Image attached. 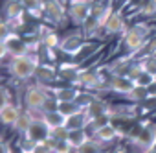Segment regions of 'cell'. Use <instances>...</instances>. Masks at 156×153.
I'll return each instance as SVG.
<instances>
[{"label":"cell","mask_w":156,"mask_h":153,"mask_svg":"<svg viewBox=\"0 0 156 153\" xmlns=\"http://www.w3.org/2000/svg\"><path fill=\"white\" fill-rule=\"evenodd\" d=\"M141 63V66L149 72V74H152V76H156V55H151V57H145L143 61H140Z\"/></svg>","instance_id":"cell-31"},{"label":"cell","mask_w":156,"mask_h":153,"mask_svg":"<svg viewBox=\"0 0 156 153\" xmlns=\"http://www.w3.org/2000/svg\"><path fill=\"white\" fill-rule=\"evenodd\" d=\"M53 153H72V146L68 144V140H50Z\"/></svg>","instance_id":"cell-28"},{"label":"cell","mask_w":156,"mask_h":153,"mask_svg":"<svg viewBox=\"0 0 156 153\" xmlns=\"http://www.w3.org/2000/svg\"><path fill=\"white\" fill-rule=\"evenodd\" d=\"M66 140L72 146V149L75 151V149H79L83 144H87L90 140V136H88L87 129H72V131H68V138Z\"/></svg>","instance_id":"cell-17"},{"label":"cell","mask_w":156,"mask_h":153,"mask_svg":"<svg viewBox=\"0 0 156 153\" xmlns=\"http://www.w3.org/2000/svg\"><path fill=\"white\" fill-rule=\"evenodd\" d=\"M66 138H68V129H66V127H57V129H51L50 140H66Z\"/></svg>","instance_id":"cell-32"},{"label":"cell","mask_w":156,"mask_h":153,"mask_svg":"<svg viewBox=\"0 0 156 153\" xmlns=\"http://www.w3.org/2000/svg\"><path fill=\"white\" fill-rule=\"evenodd\" d=\"M81 96V91L77 87H55L53 98L59 102H77Z\"/></svg>","instance_id":"cell-13"},{"label":"cell","mask_w":156,"mask_h":153,"mask_svg":"<svg viewBox=\"0 0 156 153\" xmlns=\"http://www.w3.org/2000/svg\"><path fill=\"white\" fill-rule=\"evenodd\" d=\"M79 76H81V68L77 66L75 63L61 65V66L57 68V78H59V80H68V81H72V83H77Z\"/></svg>","instance_id":"cell-12"},{"label":"cell","mask_w":156,"mask_h":153,"mask_svg":"<svg viewBox=\"0 0 156 153\" xmlns=\"http://www.w3.org/2000/svg\"><path fill=\"white\" fill-rule=\"evenodd\" d=\"M134 142L140 147H143L145 151L156 147V124H145V125H141L140 131H138V135H136V138H134Z\"/></svg>","instance_id":"cell-7"},{"label":"cell","mask_w":156,"mask_h":153,"mask_svg":"<svg viewBox=\"0 0 156 153\" xmlns=\"http://www.w3.org/2000/svg\"><path fill=\"white\" fill-rule=\"evenodd\" d=\"M35 78L37 81L41 83H48V81H53L57 78V68L55 66H50V65H39L37 72H35Z\"/></svg>","instance_id":"cell-20"},{"label":"cell","mask_w":156,"mask_h":153,"mask_svg":"<svg viewBox=\"0 0 156 153\" xmlns=\"http://www.w3.org/2000/svg\"><path fill=\"white\" fill-rule=\"evenodd\" d=\"M57 111L62 113V114L68 118V116H72V114H75V113L83 111V107L77 103V102H59V100H57Z\"/></svg>","instance_id":"cell-24"},{"label":"cell","mask_w":156,"mask_h":153,"mask_svg":"<svg viewBox=\"0 0 156 153\" xmlns=\"http://www.w3.org/2000/svg\"><path fill=\"white\" fill-rule=\"evenodd\" d=\"M20 111H19V107H15L13 103H9L8 107H4L2 111H0V122H2L4 125H9V127H15V124L19 122V118H20Z\"/></svg>","instance_id":"cell-16"},{"label":"cell","mask_w":156,"mask_h":153,"mask_svg":"<svg viewBox=\"0 0 156 153\" xmlns=\"http://www.w3.org/2000/svg\"><path fill=\"white\" fill-rule=\"evenodd\" d=\"M88 124H92V118H90V114L83 109V111H79V113L68 116L64 127H66L68 131H72V129H85Z\"/></svg>","instance_id":"cell-11"},{"label":"cell","mask_w":156,"mask_h":153,"mask_svg":"<svg viewBox=\"0 0 156 153\" xmlns=\"http://www.w3.org/2000/svg\"><path fill=\"white\" fill-rule=\"evenodd\" d=\"M134 87H136V83L130 78H127V76H112V78L108 80V89L114 91V92H118V94L129 96Z\"/></svg>","instance_id":"cell-8"},{"label":"cell","mask_w":156,"mask_h":153,"mask_svg":"<svg viewBox=\"0 0 156 153\" xmlns=\"http://www.w3.org/2000/svg\"><path fill=\"white\" fill-rule=\"evenodd\" d=\"M129 100L132 102H143V100H149V89L147 87H141V85H136L132 89V92L127 96Z\"/></svg>","instance_id":"cell-26"},{"label":"cell","mask_w":156,"mask_h":153,"mask_svg":"<svg viewBox=\"0 0 156 153\" xmlns=\"http://www.w3.org/2000/svg\"><path fill=\"white\" fill-rule=\"evenodd\" d=\"M101 78H99V74L94 72V70H81V76H79V80H77V87H83V89H99L101 87Z\"/></svg>","instance_id":"cell-10"},{"label":"cell","mask_w":156,"mask_h":153,"mask_svg":"<svg viewBox=\"0 0 156 153\" xmlns=\"http://www.w3.org/2000/svg\"><path fill=\"white\" fill-rule=\"evenodd\" d=\"M44 15L51 22H62L66 17V9L59 0H46L44 2Z\"/></svg>","instance_id":"cell-9"},{"label":"cell","mask_w":156,"mask_h":153,"mask_svg":"<svg viewBox=\"0 0 156 153\" xmlns=\"http://www.w3.org/2000/svg\"><path fill=\"white\" fill-rule=\"evenodd\" d=\"M39 59L31 54H24V55H13L11 63H9V72L13 78L17 80H30L35 76L37 68H39Z\"/></svg>","instance_id":"cell-1"},{"label":"cell","mask_w":156,"mask_h":153,"mask_svg":"<svg viewBox=\"0 0 156 153\" xmlns=\"http://www.w3.org/2000/svg\"><path fill=\"white\" fill-rule=\"evenodd\" d=\"M59 2H61V0H59ZM68 2H73V0H68Z\"/></svg>","instance_id":"cell-42"},{"label":"cell","mask_w":156,"mask_h":153,"mask_svg":"<svg viewBox=\"0 0 156 153\" xmlns=\"http://www.w3.org/2000/svg\"><path fill=\"white\" fill-rule=\"evenodd\" d=\"M8 46H9V54H11V55H24V54H28L26 43H24L20 37H17V35H11V37H9Z\"/></svg>","instance_id":"cell-23"},{"label":"cell","mask_w":156,"mask_h":153,"mask_svg":"<svg viewBox=\"0 0 156 153\" xmlns=\"http://www.w3.org/2000/svg\"><path fill=\"white\" fill-rule=\"evenodd\" d=\"M147 33H149V28L143 26V24H136L129 30L123 32V44L127 50L130 52H140L143 48V44L147 43Z\"/></svg>","instance_id":"cell-2"},{"label":"cell","mask_w":156,"mask_h":153,"mask_svg":"<svg viewBox=\"0 0 156 153\" xmlns=\"http://www.w3.org/2000/svg\"><path fill=\"white\" fill-rule=\"evenodd\" d=\"M19 2L33 17H42L44 15V0H19Z\"/></svg>","instance_id":"cell-22"},{"label":"cell","mask_w":156,"mask_h":153,"mask_svg":"<svg viewBox=\"0 0 156 153\" xmlns=\"http://www.w3.org/2000/svg\"><path fill=\"white\" fill-rule=\"evenodd\" d=\"M33 120H35V116L31 114V111L22 113V114H20V118H19V122L15 124V129H17V131H20V133L24 135V133H26V129L30 127V124H31Z\"/></svg>","instance_id":"cell-25"},{"label":"cell","mask_w":156,"mask_h":153,"mask_svg":"<svg viewBox=\"0 0 156 153\" xmlns=\"http://www.w3.org/2000/svg\"><path fill=\"white\" fill-rule=\"evenodd\" d=\"M50 135H51V129H50V127L44 124V120L39 116V118H35V120L30 124V127H28L26 133H24V138L30 140L31 144H39V142L50 140Z\"/></svg>","instance_id":"cell-4"},{"label":"cell","mask_w":156,"mask_h":153,"mask_svg":"<svg viewBox=\"0 0 156 153\" xmlns=\"http://www.w3.org/2000/svg\"><path fill=\"white\" fill-rule=\"evenodd\" d=\"M42 43H44V46L48 48V50H53V48H59V44H61V41H59V37L53 33V32H50V33H46L44 37H42Z\"/></svg>","instance_id":"cell-30"},{"label":"cell","mask_w":156,"mask_h":153,"mask_svg":"<svg viewBox=\"0 0 156 153\" xmlns=\"http://www.w3.org/2000/svg\"><path fill=\"white\" fill-rule=\"evenodd\" d=\"M145 153H156V147H152V149H147Z\"/></svg>","instance_id":"cell-39"},{"label":"cell","mask_w":156,"mask_h":153,"mask_svg":"<svg viewBox=\"0 0 156 153\" xmlns=\"http://www.w3.org/2000/svg\"><path fill=\"white\" fill-rule=\"evenodd\" d=\"M11 35H13V33H11V28H9V24H8V22H2V21H0V41L8 43Z\"/></svg>","instance_id":"cell-34"},{"label":"cell","mask_w":156,"mask_h":153,"mask_svg":"<svg viewBox=\"0 0 156 153\" xmlns=\"http://www.w3.org/2000/svg\"><path fill=\"white\" fill-rule=\"evenodd\" d=\"M0 153H13V151H11V147H9L2 138H0Z\"/></svg>","instance_id":"cell-37"},{"label":"cell","mask_w":156,"mask_h":153,"mask_svg":"<svg viewBox=\"0 0 156 153\" xmlns=\"http://www.w3.org/2000/svg\"><path fill=\"white\" fill-rule=\"evenodd\" d=\"M94 136H96V140H99V142H112L116 136H119V131H118V127L110 122V124H107V125H101V127L94 129Z\"/></svg>","instance_id":"cell-14"},{"label":"cell","mask_w":156,"mask_h":153,"mask_svg":"<svg viewBox=\"0 0 156 153\" xmlns=\"http://www.w3.org/2000/svg\"><path fill=\"white\" fill-rule=\"evenodd\" d=\"M114 153H127V151H125V149H116Z\"/></svg>","instance_id":"cell-40"},{"label":"cell","mask_w":156,"mask_h":153,"mask_svg":"<svg viewBox=\"0 0 156 153\" xmlns=\"http://www.w3.org/2000/svg\"><path fill=\"white\" fill-rule=\"evenodd\" d=\"M99 144L101 142H98V140H88L87 144H83L79 149H75V153H101V147H99Z\"/></svg>","instance_id":"cell-27"},{"label":"cell","mask_w":156,"mask_h":153,"mask_svg":"<svg viewBox=\"0 0 156 153\" xmlns=\"http://www.w3.org/2000/svg\"><path fill=\"white\" fill-rule=\"evenodd\" d=\"M156 81V76H152V74H149L147 70H143L140 76H138V78H136V85H141V87H149V85H152Z\"/></svg>","instance_id":"cell-29"},{"label":"cell","mask_w":156,"mask_h":153,"mask_svg":"<svg viewBox=\"0 0 156 153\" xmlns=\"http://www.w3.org/2000/svg\"><path fill=\"white\" fill-rule=\"evenodd\" d=\"M70 19L75 24H85L90 17H92V6L87 2V0H73L70 4Z\"/></svg>","instance_id":"cell-6"},{"label":"cell","mask_w":156,"mask_h":153,"mask_svg":"<svg viewBox=\"0 0 156 153\" xmlns=\"http://www.w3.org/2000/svg\"><path fill=\"white\" fill-rule=\"evenodd\" d=\"M9 98H11V94H9V91L6 89V87H0V111H2L4 107H8L11 102H9Z\"/></svg>","instance_id":"cell-35"},{"label":"cell","mask_w":156,"mask_h":153,"mask_svg":"<svg viewBox=\"0 0 156 153\" xmlns=\"http://www.w3.org/2000/svg\"><path fill=\"white\" fill-rule=\"evenodd\" d=\"M20 153H31V151H20Z\"/></svg>","instance_id":"cell-41"},{"label":"cell","mask_w":156,"mask_h":153,"mask_svg":"<svg viewBox=\"0 0 156 153\" xmlns=\"http://www.w3.org/2000/svg\"><path fill=\"white\" fill-rule=\"evenodd\" d=\"M147 89H149V98H156V81L152 85H149Z\"/></svg>","instance_id":"cell-38"},{"label":"cell","mask_w":156,"mask_h":153,"mask_svg":"<svg viewBox=\"0 0 156 153\" xmlns=\"http://www.w3.org/2000/svg\"><path fill=\"white\" fill-rule=\"evenodd\" d=\"M9 54V46H8V43H4V41H0V61H2L6 55Z\"/></svg>","instance_id":"cell-36"},{"label":"cell","mask_w":156,"mask_h":153,"mask_svg":"<svg viewBox=\"0 0 156 153\" xmlns=\"http://www.w3.org/2000/svg\"><path fill=\"white\" fill-rule=\"evenodd\" d=\"M85 44H87V43H85L83 33L75 32V33H70V35H66L64 39H61L59 50H61L62 54H66V55H79V52L83 50Z\"/></svg>","instance_id":"cell-5"},{"label":"cell","mask_w":156,"mask_h":153,"mask_svg":"<svg viewBox=\"0 0 156 153\" xmlns=\"http://www.w3.org/2000/svg\"><path fill=\"white\" fill-rule=\"evenodd\" d=\"M31 153H53V149H51V144H50V140L35 144V146H33V149H31Z\"/></svg>","instance_id":"cell-33"},{"label":"cell","mask_w":156,"mask_h":153,"mask_svg":"<svg viewBox=\"0 0 156 153\" xmlns=\"http://www.w3.org/2000/svg\"><path fill=\"white\" fill-rule=\"evenodd\" d=\"M48 98H50V96L46 94V91H44L42 87L35 85V87L26 89V94H24V103H26L28 111H31V113L41 111V113H42V109H44V105H46Z\"/></svg>","instance_id":"cell-3"},{"label":"cell","mask_w":156,"mask_h":153,"mask_svg":"<svg viewBox=\"0 0 156 153\" xmlns=\"http://www.w3.org/2000/svg\"><path fill=\"white\" fill-rule=\"evenodd\" d=\"M85 111L90 114L92 120H96V118H99V116H107V114L110 113L108 105H107L103 100H99V98H94V100L88 103V107H87Z\"/></svg>","instance_id":"cell-18"},{"label":"cell","mask_w":156,"mask_h":153,"mask_svg":"<svg viewBox=\"0 0 156 153\" xmlns=\"http://www.w3.org/2000/svg\"><path fill=\"white\" fill-rule=\"evenodd\" d=\"M103 28H105L108 33H119V32H125V21H123L121 13L112 11V13L108 15V19L105 21Z\"/></svg>","instance_id":"cell-15"},{"label":"cell","mask_w":156,"mask_h":153,"mask_svg":"<svg viewBox=\"0 0 156 153\" xmlns=\"http://www.w3.org/2000/svg\"><path fill=\"white\" fill-rule=\"evenodd\" d=\"M24 11L26 9L22 8V4L19 2V0H9V2L6 4V17L9 19V22L11 21H20Z\"/></svg>","instance_id":"cell-21"},{"label":"cell","mask_w":156,"mask_h":153,"mask_svg":"<svg viewBox=\"0 0 156 153\" xmlns=\"http://www.w3.org/2000/svg\"><path fill=\"white\" fill-rule=\"evenodd\" d=\"M41 118L44 120V124L50 127V129H57V127H64L66 124V116L59 111H50V113H42Z\"/></svg>","instance_id":"cell-19"}]
</instances>
